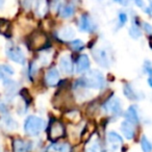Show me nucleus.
I'll return each instance as SVG.
<instances>
[{
  "label": "nucleus",
  "mask_w": 152,
  "mask_h": 152,
  "mask_svg": "<svg viewBox=\"0 0 152 152\" xmlns=\"http://www.w3.org/2000/svg\"><path fill=\"white\" fill-rule=\"evenodd\" d=\"M105 77L99 70H90L86 72L85 75L81 76L74 83V88H83V89L102 90L105 87Z\"/></svg>",
  "instance_id": "1"
},
{
  "label": "nucleus",
  "mask_w": 152,
  "mask_h": 152,
  "mask_svg": "<svg viewBox=\"0 0 152 152\" xmlns=\"http://www.w3.org/2000/svg\"><path fill=\"white\" fill-rule=\"evenodd\" d=\"M46 127V122L43 118L38 116H28L24 121V132L26 135L37 137L42 133Z\"/></svg>",
  "instance_id": "2"
},
{
  "label": "nucleus",
  "mask_w": 152,
  "mask_h": 152,
  "mask_svg": "<svg viewBox=\"0 0 152 152\" xmlns=\"http://www.w3.org/2000/svg\"><path fill=\"white\" fill-rule=\"evenodd\" d=\"M102 110H104L105 114L110 115V117H115V118L121 117L123 114V108L120 98L116 97V96L108 98L102 105Z\"/></svg>",
  "instance_id": "3"
},
{
  "label": "nucleus",
  "mask_w": 152,
  "mask_h": 152,
  "mask_svg": "<svg viewBox=\"0 0 152 152\" xmlns=\"http://www.w3.org/2000/svg\"><path fill=\"white\" fill-rule=\"evenodd\" d=\"M5 52H7V56L11 61H13L14 63L20 64V65H24L25 64V53H24V51L20 47L16 46L14 44H11L7 47Z\"/></svg>",
  "instance_id": "4"
},
{
  "label": "nucleus",
  "mask_w": 152,
  "mask_h": 152,
  "mask_svg": "<svg viewBox=\"0 0 152 152\" xmlns=\"http://www.w3.org/2000/svg\"><path fill=\"white\" fill-rule=\"evenodd\" d=\"M92 54H93L94 59H95L98 65H100L103 68L110 67V57L105 48L95 47V48L92 49Z\"/></svg>",
  "instance_id": "5"
},
{
  "label": "nucleus",
  "mask_w": 152,
  "mask_h": 152,
  "mask_svg": "<svg viewBox=\"0 0 152 152\" xmlns=\"http://www.w3.org/2000/svg\"><path fill=\"white\" fill-rule=\"evenodd\" d=\"M106 142H107V146L110 150L113 152H118L123 145L122 137L118 132L113 130L108 131L107 134H106Z\"/></svg>",
  "instance_id": "6"
},
{
  "label": "nucleus",
  "mask_w": 152,
  "mask_h": 152,
  "mask_svg": "<svg viewBox=\"0 0 152 152\" xmlns=\"http://www.w3.org/2000/svg\"><path fill=\"white\" fill-rule=\"evenodd\" d=\"M78 26L81 31L87 32V34H93L97 28L93 19L87 14H83V16H80L78 21Z\"/></svg>",
  "instance_id": "7"
},
{
  "label": "nucleus",
  "mask_w": 152,
  "mask_h": 152,
  "mask_svg": "<svg viewBox=\"0 0 152 152\" xmlns=\"http://www.w3.org/2000/svg\"><path fill=\"white\" fill-rule=\"evenodd\" d=\"M58 66H59V70L63 72L66 75H72L74 72V65L73 61H72V57L70 54L65 53L59 57V61H58Z\"/></svg>",
  "instance_id": "8"
},
{
  "label": "nucleus",
  "mask_w": 152,
  "mask_h": 152,
  "mask_svg": "<svg viewBox=\"0 0 152 152\" xmlns=\"http://www.w3.org/2000/svg\"><path fill=\"white\" fill-rule=\"evenodd\" d=\"M45 83L48 87H55L59 83V72L55 67H51L47 70L44 77Z\"/></svg>",
  "instance_id": "9"
},
{
  "label": "nucleus",
  "mask_w": 152,
  "mask_h": 152,
  "mask_svg": "<svg viewBox=\"0 0 152 152\" xmlns=\"http://www.w3.org/2000/svg\"><path fill=\"white\" fill-rule=\"evenodd\" d=\"M90 66H91V61H90L89 56L87 54H81L76 61L75 66H74V71L78 74L86 73L90 69Z\"/></svg>",
  "instance_id": "10"
},
{
  "label": "nucleus",
  "mask_w": 152,
  "mask_h": 152,
  "mask_svg": "<svg viewBox=\"0 0 152 152\" xmlns=\"http://www.w3.org/2000/svg\"><path fill=\"white\" fill-rule=\"evenodd\" d=\"M123 93H124L125 97L128 98V100H131V101H139L144 98V94L137 91L130 83H125L123 87Z\"/></svg>",
  "instance_id": "11"
},
{
  "label": "nucleus",
  "mask_w": 152,
  "mask_h": 152,
  "mask_svg": "<svg viewBox=\"0 0 152 152\" xmlns=\"http://www.w3.org/2000/svg\"><path fill=\"white\" fill-rule=\"evenodd\" d=\"M124 117H125V120L130 122L133 125H137L141 122V117H140V113L137 105L129 106L126 110V112H125Z\"/></svg>",
  "instance_id": "12"
},
{
  "label": "nucleus",
  "mask_w": 152,
  "mask_h": 152,
  "mask_svg": "<svg viewBox=\"0 0 152 152\" xmlns=\"http://www.w3.org/2000/svg\"><path fill=\"white\" fill-rule=\"evenodd\" d=\"M3 86L5 88V96L10 100V98H14L18 94V90H19V86L15 80L12 79H5L3 80Z\"/></svg>",
  "instance_id": "13"
},
{
  "label": "nucleus",
  "mask_w": 152,
  "mask_h": 152,
  "mask_svg": "<svg viewBox=\"0 0 152 152\" xmlns=\"http://www.w3.org/2000/svg\"><path fill=\"white\" fill-rule=\"evenodd\" d=\"M56 34L57 38L63 42H70L75 37V30L71 26H64L57 30Z\"/></svg>",
  "instance_id": "14"
},
{
  "label": "nucleus",
  "mask_w": 152,
  "mask_h": 152,
  "mask_svg": "<svg viewBox=\"0 0 152 152\" xmlns=\"http://www.w3.org/2000/svg\"><path fill=\"white\" fill-rule=\"evenodd\" d=\"M49 134H50V137L52 140H57L59 137H63L65 135V128H64L63 124L59 123L58 121H54L50 125Z\"/></svg>",
  "instance_id": "15"
},
{
  "label": "nucleus",
  "mask_w": 152,
  "mask_h": 152,
  "mask_svg": "<svg viewBox=\"0 0 152 152\" xmlns=\"http://www.w3.org/2000/svg\"><path fill=\"white\" fill-rule=\"evenodd\" d=\"M0 126L7 131H14L18 128L19 125H18L17 121H16L15 119L12 118L9 115H5V116H3L2 118H1V120H0Z\"/></svg>",
  "instance_id": "16"
},
{
  "label": "nucleus",
  "mask_w": 152,
  "mask_h": 152,
  "mask_svg": "<svg viewBox=\"0 0 152 152\" xmlns=\"http://www.w3.org/2000/svg\"><path fill=\"white\" fill-rule=\"evenodd\" d=\"M34 11L38 17H45L48 12V1L47 0H34Z\"/></svg>",
  "instance_id": "17"
},
{
  "label": "nucleus",
  "mask_w": 152,
  "mask_h": 152,
  "mask_svg": "<svg viewBox=\"0 0 152 152\" xmlns=\"http://www.w3.org/2000/svg\"><path fill=\"white\" fill-rule=\"evenodd\" d=\"M120 129H121V132L122 134L124 135L125 139L127 140H132L134 137V134H135V130H134V125L131 124L130 122L128 121H123L121 123V126H120Z\"/></svg>",
  "instance_id": "18"
},
{
  "label": "nucleus",
  "mask_w": 152,
  "mask_h": 152,
  "mask_svg": "<svg viewBox=\"0 0 152 152\" xmlns=\"http://www.w3.org/2000/svg\"><path fill=\"white\" fill-rule=\"evenodd\" d=\"M14 152H29L31 150V143L22 139H16L13 143Z\"/></svg>",
  "instance_id": "19"
},
{
  "label": "nucleus",
  "mask_w": 152,
  "mask_h": 152,
  "mask_svg": "<svg viewBox=\"0 0 152 152\" xmlns=\"http://www.w3.org/2000/svg\"><path fill=\"white\" fill-rule=\"evenodd\" d=\"M58 12H59V16L61 18H64V19H70L75 14V7L73 4H71V3L61 5Z\"/></svg>",
  "instance_id": "20"
},
{
  "label": "nucleus",
  "mask_w": 152,
  "mask_h": 152,
  "mask_svg": "<svg viewBox=\"0 0 152 152\" xmlns=\"http://www.w3.org/2000/svg\"><path fill=\"white\" fill-rule=\"evenodd\" d=\"M15 74V70L10 65H0V79L5 80Z\"/></svg>",
  "instance_id": "21"
},
{
  "label": "nucleus",
  "mask_w": 152,
  "mask_h": 152,
  "mask_svg": "<svg viewBox=\"0 0 152 152\" xmlns=\"http://www.w3.org/2000/svg\"><path fill=\"white\" fill-rule=\"evenodd\" d=\"M48 151L50 152H70L71 147L67 143H54L48 147Z\"/></svg>",
  "instance_id": "22"
},
{
  "label": "nucleus",
  "mask_w": 152,
  "mask_h": 152,
  "mask_svg": "<svg viewBox=\"0 0 152 152\" xmlns=\"http://www.w3.org/2000/svg\"><path fill=\"white\" fill-rule=\"evenodd\" d=\"M86 152H101V145L97 137L93 139L88 144L86 147Z\"/></svg>",
  "instance_id": "23"
},
{
  "label": "nucleus",
  "mask_w": 152,
  "mask_h": 152,
  "mask_svg": "<svg viewBox=\"0 0 152 152\" xmlns=\"http://www.w3.org/2000/svg\"><path fill=\"white\" fill-rule=\"evenodd\" d=\"M46 38L44 34H34L32 40L30 41L32 47L34 48H41L42 46H44V44L46 43Z\"/></svg>",
  "instance_id": "24"
},
{
  "label": "nucleus",
  "mask_w": 152,
  "mask_h": 152,
  "mask_svg": "<svg viewBox=\"0 0 152 152\" xmlns=\"http://www.w3.org/2000/svg\"><path fill=\"white\" fill-rule=\"evenodd\" d=\"M140 144H141V148L143 152H152V142L145 134L142 135Z\"/></svg>",
  "instance_id": "25"
},
{
  "label": "nucleus",
  "mask_w": 152,
  "mask_h": 152,
  "mask_svg": "<svg viewBox=\"0 0 152 152\" xmlns=\"http://www.w3.org/2000/svg\"><path fill=\"white\" fill-rule=\"evenodd\" d=\"M68 45H69L72 50H74V51H81L85 48V43L81 40H79V39L70 41V42H68Z\"/></svg>",
  "instance_id": "26"
},
{
  "label": "nucleus",
  "mask_w": 152,
  "mask_h": 152,
  "mask_svg": "<svg viewBox=\"0 0 152 152\" xmlns=\"http://www.w3.org/2000/svg\"><path fill=\"white\" fill-rule=\"evenodd\" d=\"M129 34H130V37L133 39H139L140 37L142 36L141 28L137 26V23H133L132 25H131V27L129 28Z\"/></svg>",
  "instance_id": "27"
},
{
  "label": "nucleus",
  "mask_w": 152,
  "mask_h": 152,
  "mask_svg": "<svg viewBox=\"0 0 152 152\" xmlns=\"http://www.w3.org/2000/svg\"><path fill=\"white\" fill-rule=\"evenodd\" d=\"M39 61H40V64H41V65H43V66L49 65V63L51 61L50 53L47 52V51H43V52L41 53L40 56H39Z\"/></svg>",
  "instance_id": "28"
},
{
  "label": "nucleus",
  "mask_w": 152,
  "mask_h": 152,
  "mask_svg": "<svg viewBox=\"0 0 152 152\" xmlns=\"http://www.w3.org/2000/svg\"><path fill=\"white\" fill-rule=\"evenodd\" d=\"M38 71H39V66L37 65L36 61L30 63L29 67H28V75H29L30 78H34V76L37 75V73H38Z\"/></svg>",
  "instance_id": "29"
},
{
  "label": "nucleus",
  "mask_w": 152,
  "mask_h": 152,
  "mask_svg": "<svg viewBox=\"0 0 152 152\" xmlns=\"http://www.w3.org/2000/svg\"><path fill=\"white\" fill-rule=\"evenodd\" d=\"M127 20H128V16L125 12H120L118 14V24H119V28L124 26L126 24Z\"/></svg>",
  "instance_id": "30"
},
{
  "label": "nucleus",
  "mask_w": 152,
  "mask_h": 152,
  "mask_svg": "<svg viewBox=\"0 0 152 152\" xmlns=\"http://www.w3.org/2000/svg\"><path fill=\"white\" fill-rule=\"evenodd\" d=\"M144 71L148 74L150 78H152V63H150L149 61H145V63H144Z\"/></svg>",
  "instance_id": "31"
},
{
  "label": "nucleus",
  "mask_w": 152,
  "mask_h": 152,
  "mask_svg": "<svg viewBox=\"0 0 152 152\" xmlns=\"http://www.w3.org/2000/svg\"><path fill=\"white\" fill-rule=\"evenodd\" d=\"M142 28H143V30L146 32V34H152V25L151 24L147 23V22H143V23H142Z\"/></svg>",
  "instance_id": "32"
},
{
  "label": "nucleus",
  "mask_w": 152,
  "mask_h": 152,
  "mask_svg": "<svg viewBox=\"0 0 152 152\" xmlns=\"http://www.w3.org/2000/svg\"><path fill=\"white\" fill-rule=\"evenodd\" d=\"M34 0H22V3H23V7L25 9H29L32 4H34Z\"/></svg>",
  "instance_id": "33"
},
{
  "label": "nucleus",
  "mask_w": 152,
  "mask_h": 152,
  "mask_svg": "<svg viewBox=\"0 0 152 152\" xmlns=\"http://www.w3.org/2000/svg\"><path fill=\"white\" fill-rule=\"evenodd\" d=\"M135 3V5L139 7H141V9H145V3H144V0H133Z\"/></svg>",
  "instance_id": "34"
},
{
  "label": "nucleus",
  "mask_w": 152,
  "mask_h": 152,
  "mask_svg": "<svg viewBox=\"0 0 152 152\" xmlns=\"http://www.w3.org/2000/svg\"><path fill=\"white\" fill-rule=\"evenodd\" d=\"M115 1H117V2H119L122 5H128V3L130 2L131 0H115Z\"/></svg>",
  "instance_id": "35"
},
{
  "label": "nucleus",
  "mask_w": 152,
  "mask_h": 152,
  "mask_svg": "<svg viewBox=\"0 0 152 152\" xmlns=\"http://www.w3.org/2000/svg\"><path fill=\"white\" fill-rule=\"evenodd\" d=\"M146 11H147V13L149 14L150 16H152V2H150L149 7H148V9L146 10Z\"/></svg>",
  "instance_id": "36"
},
{
  "label": "nucleus",
  "mask_w": 152,
  "mask_h": 152,
  "mask_svg": "<svg viewBox=\"0 0 152 152\" xmlns=\"http://www.w3.org/2000/svg\"><path fill=\"white\" fill-rule=\"evenodd\" d=\"M5 2H7V0H0V11H1V10L4 7Z\"/></svg>",
  "instance_id": "37"
},
{
  "label": "nucleus",
  "mask_w": 152,
  "mask_h": 152,
  "mask_svg": "<svg viewBox=\"0 0 152 152\" xmlns=\"http://www.w3.org/2000/svg\"><path fill=\"white\" fill-rule=\"evenodd\" d=\"M148 85L152 88V78H150V77H148Z\"/></svg>",
  "instance_id": "38"
}]
</instances>
